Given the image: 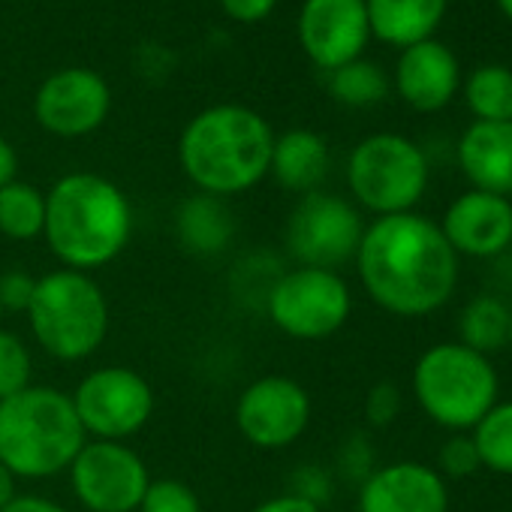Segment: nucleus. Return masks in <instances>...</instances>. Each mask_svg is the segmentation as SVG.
I'll use <instances>...</instances> for the list:
<instances>
[{"label":"nucleus","mask_w":512,"mask_h":512,"mask_svg":"<svg viewBox=\"0 0 512 512\" xmlns=\"http://www.w3.org/2000/svg\"><path fill=\"white\" fill-rule=\"evenodd\" d=\"M440 229L458 256L497 260L512 247V199L464 190L443 211Z\"/></svg>","instance_id":"2eb2a0df"},{"label":"nucleus","mask_w":512,"mask_h":512,"mask_svg":"<svg viewBox=\"0 0 512 512\" xmlns=\"http://www.w3.org/2000/svg\"><path fill=\"white\" fill-rule=\"evenodd\" d=\"M371 458H374V452H371V446H368V440H362V434H356L353 440H350V446H347V452H344V467H347V473H353L356 479H359V485L371 476Z\"/></svg>","instance_id":"473e14b6"},{"label":"nucleus","mask_w":512,"mask_h":512,"mask_svg":"<svg viewBox=\"0 0 512 512\" xmlns=\"http://www.w3.org/2000/svg\"><path fill=\"white\" fill-rule=\"evenodd\" d=\"M275 133L247 106L223 103L199 112L181 133L178 160L184 175L208 196H235L269 175Z\"/></svg>","instance_id":"7ed1b4c3"},{"label":"nucleus","mask_w":512,"mask_h":512,"mask_svg":"<svg viewBox=\"0 0 512 512\" xmlns=\"http://www.w3.org/2000/svg\"><path fill=\"white\" fill-rule=\"evenodd\" d=\"M311 422L308 389L284 374H269L244 386L235 404V428L256 449H287Z\"/></svg>","instance_id":"f8f14e48"},{"label":"nucleus","mask_w":512,"mask_h":512,"mask_svg":"<svg viewBox=\"0 0 512 512\" xmlns=\"http://www.w3.org/2000/svg\"><path fill=\"white\" fill-rule=\"evenodd\" d=\"M13 497H16V476L4 461H0V509H4Z\"/></svg>","instance_id":"e433bc0d"},{"label":"nucleus","mask_w":512,"mask_h":512,"mask_svg":"<svg viewBox=\"0 0 512 512\" xmlns=\"http://www.w3.org/2000/svg\"><path fill=\"white\" fill-rule=\"evenodd\" d=\"M347 184L365 211L377 217L407 214L428 190V157L407 136L374 133L353 148Z\"/></svg>","instance_id":"0eeeda50"},{"label":"nucleus","mask_w":512,"mask_h":512,"mask_svg":"<svg viewBox=\"0 0 512 512\" xmlns=\"http://www.w3.org/2000/svg\"><path fill=\"white\" fill-rule=\"evenodd\" d=\"M401 413V389L389 380L371 386V392L365 395V419L374 428H386L398 419Z\"/></svg>","instance_id":"c756f323"},{"label":"nucleus","mask_w":512,"mask_h":512,"mask_svg":"<svg viewBox=\"0 0 512 512\" xmlns=\"http://www.w3.org/2000/svg\"><path fill=\"white\" fill-rule=\"evenodd\" d=\"M359 512H449V485L431 464L392 461L359 485Z\"/></svg>","instance_id":"dca6fc26"},{"label":"nucleus","mask_w":512,"mask_h":512,"mask_svg":"<svg viewBox=\"0 0 512 512\" xmlns=\"http://www.w3.org/2000/svg\"><path fill=\"white\" fill-rule=\"evenodd\" d=\"M76 416L88 437L94 440H121L142 431L154 413L151 383L124 365L94 368L82 377L70 395Z\"/></svg>","instance_id":"9d476101"},{"label":"nucleus","mask_w":512,"mask_h":512,"mask_svg":"<svg viewBox=\"0 0 512 512\" xmlns=\"http://www.w3.org/2000/svg\"><path fill=\"white\" fill-rule=\"evenodd\" d=\"M365 235L362 214L353 202L335 193H305L287 217L284 241L299 266L338 272L356 260Z\"/></svg>","instance_id":"1a4fd4ad"},{"label":"nucleus","mask_w":512,"mask_h":512,"mask_svg":"<svg viewBox=\"0 0 512 512\" xmlns=\"http://www.w3.org/2000/svg\"><path fill=\"white\" fill-rule=\"evenodd\" d=\"M0 317H4V305H0Z\"/></svg>","instance_id":"ea45409f"},{"label":"nucleus","mask_w":512,"mask_h":512,"mask_svg":"<svg viewBox=\"0 0 512 512\" xmlns=\"http://www.w3.org/2000/svg\"><path fill=\"white\" fill-rule=\"evenodd\" d=\"M479 464L491 473L512 476V401H497L470 431Z\"/></svg>","instance_id":"393cba45"},{"label":"nucleus","mask_w":512,"mask_h":512,"mask_svg":"<svg viewBox=\"0 0 512 512\" xmlns=\"http://www.w3.org/2000/svg\"><path fill=\"white\" fill-rule=\"evenodd\" d=\"M16 172H19L16 148L4 136H0V187H7L10 181H16Z\"/></svg>","instance_id":"c9c22d12"},{"label":"nucleus","mask_w":512,"mask_h":512,"mask_svg":"<svg viewBox=\"0 0 512 512\" xmlns=\"http://www.w3.org/2000/svg\"><path fill=\"white\" fill-rule=\"evenodd\" d=\"M88 434L73 398L52 386H28L0 401V461L19 479H49L76 461Z\"/></svg>","instance_id":"20e7f679"},{"label":"nucleus","mask_w":512,"mask_h":512,"mask_svg":"<svg viewBox=\"0 0 512 512\" xmlns=\"http://www.w3.org/2000/svg\"><path fill=\"white\" fill-rule=\"evenodd\" d=\"M509 350H512V323H509Z\"/></svg>","instance_id":"58836bf2"},{"label":"nucleus","mask_w":512,"mask_h":512,"mask_svg":"<svg viewBox=\"0 0 512 512\" xmlns=\"http://www.w3.org/2000/svg\"><path fill=\"white\" fill-rule=\"evenodd\" d=\"M476 470H482L479 464V452L470 434H452L443 440L440 452H437V473L443 479H467Z\"/></svg>","instance_id":"c85d7f7f"},{"label":"nucleus","mask_w":512,"mask_h":512,"mask_svg":"<svg viewBox=\"0 0 512 512\" xmlns=\"http://www.w3.org/2000/svg\"><path fill=\"white\" fill-rule=\"evenodd\" d=\"M458 260L437 220L407 211L368 223L353 263L377 308L413 320L440 311L455 296Z\"/></svg>","instance_id":"f257e3e1"},{"label":"nucleus","mask_w":512,"mask_h":512,"mask_svg":"<svg viewBox=\"0 0 512 512\" xmlns=\"http://www.w3.org/2000/svg\"><path fill=\"white\" fill-rule=\"evenodd\" d=\"M395 88L401 100L416 112H440L461 88V67L449 46L422 40L407 46L395 67Z\"/></svg>","instance_id":"f3484780"},{"label":"nucleus","mask_w":512,"mask_h":512,"mask_svg":"<svg viewBox=\"0 0 512 512\" xmlns=\"http://www.w3.org/2000/svg\"><path fill=\"white\" fill-rule=\"evenodd\" d=\"M269 172L290 193H314L329 172V145L314 130H287L275 136Z\"/></svg>","instance_id":"aec40b11"},{"label":"nucleus","mask_w":512,"mask_h":512,"mask_svg":"<svg viewBox=\"0 0 512 512\" xmlns=\"http://www.w3.org/2000/svg\"><path fill=\"white\" fill-rule=\"evenodd\" d=\"M446 7L449 0H365L371 37L398 49L431 40Z\"/></svg>","instance_id":"6ab92c4d"},{"label":"nucleus","mask_w":512,"mask_h":512,"mask_svg":"<svg viewBox=\"0 0 512 512\" xmlns=\"http://www.w3.org/2000/svg\"><path fill=\"white\" fill-rule=\"evenodd\" d=\"M464 100L476 121H512V70L500 64L476 67L464 82Z\"/></svg>","instance_id":"b1692460"},{"label":"nucleus","mask_w":512,"mask_h":512,"mask_svg":"<svg viewBox=\"0 0 512 512\" xmlns=\"http://www.w3.org/2000/svg\"><path fill=\"white\" fill-rule=\"evenodd\" d=\"M34 287L37 278H31L28 272H7L0 278V305H4V311H28Z\"/></svg>","instance_id":"7c9ffc66"},{"label":"nucleus","mask_w":512,"mask_h":512,"mask_svg":"<svg viewBox=\"0 0 512 512\" xmlns=\"http://www.w3.org/2000/svg\"><path fill=\"white\" fill-rule=\"evenodd\" d=\"M299 40L320 70H338L359 61L368 40L365 0H305L299 13Z\"/></svg>","instance_id":"4468645a"},{"label":"nucleus","mask_w":512,"mask_h":512,"mask_svg":"<svg viewBox=\"0 0 512 512\" xmlns=\"http://www.w3.org/2000/svg\"><path fill=\"white\" fill-rule=\"evenodd\" d=\"M46 229V193L25 181L0 187V235L13 241H34Z\"/></svg>","instance_id":"5701e85b"},{"label":"nucleus","mask_w":512,"mask_h":512,"mask_svg":"<svg viewBox=\"0 0 512 512\" xmlns=\"http://www.w3.org/2000/svg\"><path fill=\"white\" fill-rule=\"evenodd\" d=\"M109 109L112 94L106 79L85 67H70L49 76L34 97L40 127L61 139H79L100 130Z\"/></svg>","instance_id":"ddd939ff"},{"label":"nucleus","mask_w":512,"mask_h":512,"mask_svg":"<svg viewBox=\"0 0 512 512\" xmlns=\"http://www.w3.org/2000/svg\"><path fill=\"white\" fill-rule=\"evenodd\" d=\"M0 512H70L61 503L43 497V494H16Z\"/></svg>","instance_id":"f704fd0d"},{"label":"nucleus","mask_w":512,"mask_h":512,"mask_svg":"<svg viewBox=\"0 0 512 512\" xmlns=\"http://www.w3.org/2000/svg\"><path fill=\"white\" fill-rule=\"evenodd\" d=\"M178 235L196 253H217L232 238V214L217 196H193L178 208Z\"/></svg>","instance_id":"4be33fe9"},{"label":"nucleus","mask_w":512,"mask_h":512,"mask_svg":"<svg viewBox=\"0 0 512 512\" xmlns=\"http://www.w3.org/2000/svg\"><path fill=\"white\" fill-rule=\"evenodd\" d=\"M25 314L34 341L58 362H82L94 356L109 332V302L100 284L73 269L37 278Z\"/></svg>","instance_id":"423d86ee"},{"label":"nucleus","mask_w":512,"mask_h":512,"mask_svg":"<svg viewBox=\"0 0 512 512\" xmlns=\"http://www.w3.org/2000/svg\"><path fill=\"white\" fill-rule=\"evenodd\" d=\"M34 362L28 344L16 335L0 329V401H7L31 386Z\"/></svg>","instance_id":"bb28decb"},{"label":"nucleus","mask_w":512,"mask_h":512,"mask_svg":"<svg viewBox=\"0 0 512 512\" xmlns=\"http://www.w3.org/2000/svg\"><path fill=\"white\" fill-rule=\"evenodd\" d=\"M253 512H323L314 500L308 497H299V494H278V497H269L256 506Z\"/></svg>","instance_id":"72a5a7b5"},{"label":"nucleus","mask_w":512,"mask_h":512,"mask_svg":"<svg viewBox=\"0 0 512 512\" xmlns=\"http://www.w3.org/2000/svg\"><path fill=\"white\" fill-rule=\"evenodd\" d=\"M494 4H497V10L512 22V0H494Z\"/></svg>","instance_id":"4c0bfd02"},{"label":"nucleus","mask_w":512,"mask_h":512,"mask_svg":"<svg viewBox=\"0 0 512 512\" xmlns=\"http://www.w3.org/2000/svg\"><path fill=\"white\" fill-rule=\"evenodd\" d=\"M509 323L512 305L497 293L473 296L458 314V344L491 356L509 347Z\"/></svg>","instance_id":"412c9836"},{"label":"nucleus","mask_w":512,"mask_h":512,"mask_svg":"<svg viewBox=\"0 0 512 512\" xmlns=\"http://www.w3.org/2000/svg\"><path fill=\"white\" fill-rule=\"evenodd\" d=\"M136 512H202L196 491L181 479H151Z\"/></svg>","instance_id":"cd10ccee"},{"label":"nucleus","mask_w":512,"mask_h":512,"mask_svg":"<svg viewBox=\"0 0 512 512\" xmlns=\"http://www.w3.org/2000/svg\"><path fill=\"white\" fill-rule=\"evenodd\" d=\"M410 386L422 413L452 434L473 431L500 401V377L491 359L458 341L428 347L413 365Z\"/></svg>","instance_id":"39448f33"},{"label":"nucleus","mask_w":512,"mask_h":512,"mask_svg":"<svg viewBox=\"0 0 512 512\" xmlns=\"http://www.w3.org/2000/svg\"><path fill=\"white\" fill-rule=\"evenodd\" d=\"M470 190L512 196V121H473L455 148Z\"/></svg>","instance_id":"a211bd4d"},{"label":"nucleus","mask_w":512,"mask_h":512,"mask_svg":"<svg viewBox=\"0 0 512 512\" xmlns=\"http://www.w3.org/2000/svg\"><path fill=\"white\" fill-rule=\"evenodd\" d=\"M329 91L338 103L344 106H374L380 100H386L389 94V79L383 76V70L371 61H350L338 70H332L329 79Z\"/></svg>","instance_id":"a878e982"},{"label":"nucleus","mask_w":512,"mask_h":512,"mask_svg":"<svg viewBox=\"0 0 512 512\" xmlns=\"http://www.w3.org/2000/svg\"><path fill=\"white\" fill-rule=\"evenodd\" d=\"M76 500L88 512H136L151 482L136 449L121 440H88L70 464Z\"/></svg>","instance_id":"9b49d317"},{"label":"nucleus","mask_w":512,"mask_h":512,"mask_svg":"<svg viewBox=\"0 0 512 512\" xmlns=\"http://www.w3.org/2000/svg\"><path fill=\"white\" fill-rule=\"evenodd\" d=\"M278 0H220V7L229 19L253 25V22H263L272 10H275Z\"/></svg>","instance_id":"2f4dec72"},{"label":"nucleus","mask_w":512,"mask_h":512,"mask_svg":"<svg viewBox=\"0 0 512 512\" xmlns=\"http://www.w3.org/2000/svg\"><path fill=\"white\" fill-rule=\"evenodd\" d=\"M353 293L338 272L299 266L269 290V320L296 341H323L347 326Z\"/></svg>","instance_id":"6e6552de"},{"label":"nucleus","mask_w":512,"mask_h":512,"mask_svg":"<svg viewBox=\"0 0 512 512\" xmlns=\"http://www.w3.org/2000/svg\"><path fill=\"white\" fill-rule=\"evenodd\" d=\"M133 211L124 190L97 172H70L46 193L49 250L73 272L109 266L127 247Z\"/></svg>","instance_id":"f03ea898"}]
</instances>
